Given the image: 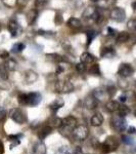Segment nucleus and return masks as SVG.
Listing matches in <instances>:
<instances>
[{
	"label": "nucleus",
	"instance_id": "aec40b11",
	"mask_svg": "<svg viewBox=\"0 0 136 154\" xmlns=\"http://www.w3.org/2000/svg\"><path fill=\"white\" fill-rule=\"evenodd\" d=\"M8 30H9V32H10L11 36L12 37H16L19 34V24L16 23V21L11 20V21L9 22V24H8Z\"/></svg>",
	"mask_w": 136,
	"mask_h": 154
},
{
	"label": "nucleus",
	"instance_id": "09e8293b",
	"mask_svg": "<svg viewBox=\"0 0 136 154\" xmlns=\"http://www.w3.org/2000/svg\"><path fill=\"white\" fill-rule=\"evenodd\" d=\"M119 100H120V102H122V103H125V102L127 101V96H126V95H122V96H120V98H119Z\"/></svg>",
	"mask_w": 136,
	"mask_h": 154
},
{
	"label": "nucleus",
	"instance_id": "c85d7f7f",
	"mask_svg": "<svg viewBox=\"0 0 136 154\" xmlns=\"http://www.w3.org/2000/svg\"><path fill=\"white\" fill-rule=\"evenodd\" d=\"M0 79L1 80H7L8 79V70L4 64L0 65Z\"/></svg>",
	"mask_w": 136,
	"mask_h": 154
},
{
	"label": "nucleus",
	"instance_id": "a211bd4d",
	"mask_svg": "<svg viewBox=\"0 0 136 154\" xmlns=\"http://www.w3.org/2000/svg\"><path fill=\"white\" fill-rule=\"evenodd\" d=\"M51 130H52V128L49 125L42 126L40 130L38 131V138L40 139V140H44L46 137H48L51 134Z\"/></svg>",
	"mask_w": 136,
	"mask_h": 154
},
{
	"label": "nucleus",
	"instance_id": "4be33fe9",
	"mask_svg": "<svg viewBox=\"0 0 136 154\" xmlns=\"http://www.w3.org/2000/svg\"><path fill=\"white\" fill-rule=\"evenodd\" d=\"M4 66L6 67L8 71H14V70H16V68H18V62H16L14 59L7 58L5 63H4Z\"/></svg>",
	"mask_w": 136,
	"mask_h": 154
},
{
	"label": "nucleus",
	"instance_id": "ddd939ff",
	"mask_svg": "<svg viewBox=\"0 0 136 154\" xmlns=\"http://www.w3.org/2000/svg\"><path fill=\"white\" fill-rule=\"evenodd\" d=\"M33 154H46V146L42 141H39L33 146Z\"/></svg>",
	"mask_w": 136,
	"mask_h": 154
},
{
	"label": "nucleus",
	"instance_id": "f704fd0d",
	"mask_svg": "<svg viewBox=\"0 0 136 154\" xmlns=\"http://www.w3.org/2000/svg\"><path fill=\"white\" fill-rule=\"evenodd\" d=\"M48 3V0H35V8L41 9Z\"/></svg>",
	"mask_w": 136,
	"mask_h": 154
},
{
	"label": "nucleus",
	"instance_id": "4468645a",
	"mask_svg": "<svg viewBox=\"0 0 136 154\" xmlns=\"http://www.w3.org/2000/svg\"><path fill=\"white\" fill-rule=\"evenodd\" d=\"M37 79H38V75H37L36 72L33 70H28L26 72V74H25V81L29 84L34 83Z\"/></svg>",
	"mask_w": 136,
	"mask_h": 154
},
{
	"label": "nucleus",
	"instance_id": "cd10ccee",
	"mask_svg": "<svg viewBox=\"0 0 136 154\" xmlns=\"http://www.w3.org/2000/svg\"><path fill=\"white\" fill-rule=\"evenodd\" d=\"M88 72L91 74V75H94V76H100L101 75V72H100V69H99L98 64H93V65L89 68Z\"/></svg>",
	"mask_w": 136,
	"mask_h": 154
},
{
	"label": "nucleus",
	"instance_id": "9d476101",
	"mask_svg": "<svg viewBox=\"0 0 136 154\" xmlns=\"http://www.w3.org/2000/svg\"><path fill=\"white\" fill-rule=\"evenodd\" d=\"M84 106H85V108L89 109V110H93V109H95L98 106V100L93 96V94H90L84 100Z\"/></svg>",
	"mask_w": 136,
	"mask_h": 154
},
{
	"label": "nucleus",
	"instance_id": "58836bf2",
	"mask_svg": "<svg viewBox=\"0 0 136 154\" xmlns=\"http://www.w3.org/2000/svg\"><path fill=\"white\" fill-rule=\"evenodd\" d=\"M7 116V111L5 110V108L3 107H0V121H3Z\"/></svg>",
	"mask_w": 136,
	"mask_h": 154
},
{
	"label": "nucleus",
	"instance_id": "6ab92c4d",
	"mask_svg": "<svg viewBox=\"0 0 136 154\" xmlns=\"http://www.w3.org/2000/svg\"><path fill=\"white\" fill-rule=\"evenodd\" d=\"M120 108V104L119 102L117 101H114V100H111L108 101L107 104H105V109L108 111V112H117Z\"/></svg>",
	"mask_w": 136,
	"mask_h": 154
},
{
	"label": "nucleus",
	"instance_id": "c03bdc74",
	"mask_svg": "<svg viewBox=\"0 0 136 154\" xmlns=\"http://www.w3.org/2000/svg\"><path fill=\"white\" fill-rule=\"evenodd\" d=\"M61 22H63V18H61V16H59V14H55V23L56 24H61Z\"/></svg>",
	"mask_w": 136,
	"mask_h": 154
},
{
	"label": "nucleus",
	"instance_id": "1a4fd4ad",
	"mask_svg": "<svg viewBox=\"0 0 136 154\" xmlns=\"http://www.w3.org/2000/svg\"><path fill=\"white\" fill-rule=\"evenodd\" d=\"M134 73V69L133 67L128 63H123L121 64L120 67H119L118 70V74L123 78H127V77L132 76V74Z\"/></svg>",
	"mask_w": 136,
	"mask_h": 154
},
{
	"label": "nucleus",
	"instance_id": "dca6fc26",
	"mask_svg": "<svg viewBox=\"0 0 136 154\" xmlns=\"http://www.w3.org/2000/svg\"><path fill=\"white\" fill-rule=\"evenodd\" d=\"M63 125V119L56 117V116H52L48 119V125L51 128H59Z\"/></svg>",
	"mask_w": 136,
	"mask_h": 154
},
{
	"label": "nucleus",
	"instance_id": "3c124183",
	"mask_svg": "<svg viewBox=\"0 0 136 154\" xmlns=\"http://www.w3.org/2000/svg\"><path fill=\"white\" fill-rule=\"evenodd\" d=\"M105 1H107V2H108V4H113V3H114V2H115V1H116V0H105Z\"/></svg>",
	"mask_w": 136,
	"mask_h": 154
},
{
	"label": "nucleus",
	"instance_id": "de8ad7c7",
	"mask_svg": "<svg viewBox=\"0 0 136 154\" xmlns=\"http://www.w3.org/2000/svg\"><path fill=\"white\" fill-rule=\"evenodd\" d=\"M74 154H83V151L81 147H76L75 151H74Z\"/></svg>",
	"mask_w": 136,
	"mask_h": 154
},
{
	"label": "nucleus",
	"instance_id": "a19ab883",
	"mask_svg": "<svg viewBox=\"0 0 136 154\" xmlns=\"http://www.w3.org/2000/svg\"><path fill=\"white\" fill-rule=\"evenodd\" d=\"M128 28L136 30V21L135 20H131V21L128 22Z\"/></svg>",
	"mask_w": 136,
	"mask_h": 154
},
{
	"label": "nucleus",
	"instance_id": "79ce46f5",
	"mask_svg": "<svg viewBox=\"0 0 136 154\" xmlns=\"http://www.w3.org/2000/svg\"><path fill=\"white\" fill-rule=\"evenodd\" d=\"M27 3H28V0H16V4H18L19 7L25 6Z\"/></svg>",
	"mask_w": 136,
	"mask_h": 154
},
{
	"label": "nucleus",
	"instance_id": "393cba45",
	"mask_svg": "<svg viewBox=\"0 0 136 154\" xmlns=\"http://www.w3.org/2000/svg\"><path fill=\"white\" fill-rule=\"evenodd\" d=\"M130 38V34L127 33V32H121L117 35V38H116V41L117 43H125L129 40Z\"/></svg>",
	"mask_w": 136,
	"mask_h": 154
},
{
	"label": "nucleus",
	"instance_id": "f257e3e1",
	"mask_svg": "<svg viewBox=\"0 0 136 154\" xmlns=\"http://www.w3.org/2000/svg\"><path fill=\"white\" fill-rule=\"evenodd\" d=\"M83 20L86 22H90V23H98L99 19H101V16L98 12V9L94 6H88L85 8V11L82 14Z\"/></svg>",
	"mask_w": 136,
	"mask_h": 154
},
{
	"label": "nucleus",
	"instance_id": "72a5a7b5",
	"mask_svg": "<svg viewBox=\"0 0 136 154\" xmlns=\"http://www.w3.org/2000/svg\"><path fill=\"white\" fill-rule=\"evenodd\" d=\"M55 154H72V151L68 146H61L56 150Z\"/></svg>",
	"mask_w": 136,
	"mask_h": 154
},
{
	"label": "nucleus",
	"instance_id": "7ed1b4c3",
	"mask_svg": "<svg viewBox=\"0 0 136 154\" xmlns=\"http://www.w3.org/2000/svg\"><path fill=\"white\" fill-rule=\"evenodd\" d=\"M88 134H89L88 128L84 125H76V128H74L73 131H72L73 138L77 141H84L88 137Z\"/></svg>",
	"mask_w": 136,
	"mask_h": 154
},
{
	"label": "nucleus",
	"instance_id": "4c0bfd02",
	"mask_svg": "<svg viewBox=\"0 0 136 154\" xmlns=\"http://www.w3.org/2000/svg\"><path fill=\"white\" fill-rule=\"evenodd\" d=\"M107 93H108V97H110V98H112V97L115 95V93H116V88L114 85L108 86V88H107Z\"/></svg>",
	"mask_w": 136,
	"mask_h": 154
},
{
	"label": "nucleus",
	"instance_id": "7c9ffc66",
	"mask_svg": "<svg viewBox=\"0 0 136 154\" xmlns=\"http://www.w3.org/2000/svg\"><path fill=\"white\" fill-rule=\"evenodd\" d=\"M18 101H19V105L28 106V94H21V95H19Z\"/></svg>",
	"mask_w": 136,
	"mask_h": 154
},
{
	"label": "nucleus",
	"instance_id": "49530a36",
	"mask_svg": "<svg viewBox=\"0 0 136 154\" xmlns=\"http://www.w3.org/2000/svg\"><path fill=\"white\" fill-rule=\"evenodd\" d=\"M128 133L130 135H134V134H136V128L134 126H130V128H128Z\"/></svg>",
	"mask_w": 136,
	"mask_h": 154
},
{
	"label": "nucleus",
	"instance_id": "9b49d317",
	"mask_svg": "<svg viewBox=\"0 0 136 154\" xmlns=\"http://www.w3.org/2000/svg\"><path fill=\"white\" fill-rule=\"evenodd\" d=\"M42 100V96L39 93H30L28 94V105L29 106H37L40 104Z\"/></svg>",
	"mask_w": 136,
	"mask_h": 154
},
{
	"label": "nucleus",
	"instance_id": "412c9836",
	"mask_svg": "<svg viewBox=\"0 0 136 154\" xmlns=\"http://www.w3.org/2000/svg\"><path fill=\"white\" fill-rule=\"evenodd\" d=\"M64 105H65V101H64L63 99H56V100H54L52 103L49 105V108H50V110L52 111V112H56V111H58V109H61Z\"/></svg>",
	"mask_w": 136,
	"mask_h": 154
},
{
	"label": "nucleus",
	"instance_id": "473e14b6",
	"mask_svg": "<svg viewBox=\"0 0 136 154\" xmlns=\"http://www.w3.org/2000/svg\"><path fill=\"white\" fill-rule=\"evenodd\" d=\"M76 70H77L78 73H80V74L85 73L86 70H87V67H86V64H85V63H83V62H80V63H78L77 65H76Z\"/></svg>",
	"mask_w": 136,
	"mask_h": 154
},
{
	"label": "nucleus",
	"instance_id": "37998d69",
	"mask_svg": "<svg viewBox=\"0 0 136 154\" xmlns=\"http://www.w3.org/2000/svg\"><path fill=\"white\" fill-rule=\"evenodd\" d=\"M21 135H10L8 136V139L10 141H19V138H21Z\"/></svg>",
	"mask_w": 136,
	"mask_h": 154
},
{
	"label": "nucleus",
	"instance_id": "a18cd8bd",
	"mask_svg": "<svg viewBox=\"0 0 136 154\" xmlns=\"http://www.w3.org/2000/svg\"><path fill=\"white\" fill-rule=\"evenodd\" d=\"M108 35L110 36H115L116 33H117V31L112 29V28H108Z\"/></svg>",
	"mask_w": 136,
	"mask_h": 154
},
{
	"label": "nucleus",
	"instance_id": "5fc2aeb1",
	"mask_svg": "<svg viewBox=\"0 0 136 154\" xmlns=\"http://www.w3.org/2000/svg\"><path fill=\"white\" fill-rule=\"evenodd\" d=\"M0 31H1V24H0Z\"/></svg>",
	"mask_w": 136,
	"mask_h": 154
},
{
	"label": "nucleus",
	"instance_id": "c9c22d12",
	"mask_svg": "<svg viewBox=\"0 0 136 154\" xmlns=\"http://www.w3.org/2000/svg\"><path fill=\"white\" fill-rule=\"evenodd\" d=\"M98 35V33L96 31H94V30H91V31H88L87 33V38H88V44H90L91 42H92L93 39L95 38L96 36Z\"/></svg>",
	"mask_w": 136,
	"mask_h": 154
},
{
	"label": "nucleus",
	"instance_id": "c756f323",
	"mask_svg": "<svg viewBox=\"0 0 136 154\" xmlns=\"http://www.w3.org/2000/svg\"><path fill=\"white\" fill-rule=\"evenodd\" d=\"M25 48H26V45H25L24 43H22V42H18V43H16L13 46H12L11 51L14 54H19L24 51Z\"/></svg>",
	"mask_w": 136,
	"mask_h": 154
},
{
	"label": "nucleus",
	"instance_id": "b1692460",
	"mask_svg": "<svg viewBox=\"0 0 136 154\" xmlns=\"http://www.w3.org/2000/svg\"><path fill=\"white\" fill-rule=\"evenodd\" d=\"M92 94H93V96H94L95 98L97 99V100H105V97L108 95L107 88L102 89V88H96Z\"/></svg>",
	"mask_w": 136,
	"mask_h": 154
},
{
	"label": "nucleus",
	"instance_id": "ea45409f",
	"mask_svg": "<svg viewBox=\"0 0 136 154\" xmlns=\"http://www.w3.org/2000/svg\"><path fill=\"white\" fill-rule=\"evenodd\" d=\"M9 56L8 51H5V49H0V58L2 59H7Z\"/></svg>",
	"mask_w": 136,
	"mask_h": 154
},
{
	"label": "nucleus",
	"instance_id": "864d4df0",
	"mask_svg": "<svg viewBox=\"0 0 136 154\" xmlns=\"http://www.w3.org/2000/svg\"><path fill=\"white\" fill-rule=\"evenodd\" d=\"M91 1H93V2H96V1H98V0H91Z\"/></svg>",
	"mask_w": 136,
	"mask_h": 154
},
{
	"label": "nucleus",
	"instance_id": "0eeeda50",
	"mask_svg": "<svg viewBox=\"0 0 136 154\" xmlns=\"http://www.w3.org/2000/svg\"><path fill=\"white\" fill-rule=\"evenodd\" d=\"M118 146H119L118 139L116 137H108L107 140L105 141V143L101 145V148H102V152L107 154L112 152V151H115Z\"/></svg>",
	"mask_w": 136,
	"mask_h": 154
},
{
	"label": "nucleus",
	"instance_id": "2f4dec72",
	"mask_svg": "<svg viewBox=\"0 0 136 154\" xmlns=\"http://www.w3.org/2000/svg\"><path fill=\"white\" fill-rule=\"evenodd\" d=\"M118 112H119V115H121V116H123V117H125L126 115H128V114L130 113V109L128 108L127 106L122 105V106H120V108H119Z\"/></svg>",
	"mask_w": 136,
	"mask_h": 154
},
{
	"label": "nucleus",
	"instance_id": "f03ea898",
	"mask_svg": "<svg viewBox=\"0 0 136 154\" xmlns=\"http://www.w3.org/2000/svg\"><path fill=\"white\" fill-rule=\"evenodd\" d=\"M111 126L115 131L122 133L127 128V121L125 120V118L121 115H114L112 119H111Z\"/></svg>",
	"mask_w": 136,
	"mask_h": 154
},
{
	"label": "nucleus",
	"instance_id": "bb28decb",
	"mask_svg": "<svg viewBox=\"0 0 136 154\" xmlns=\"http://www.w3.org/2000/svg\"><path fill=\"white\" fill-rule=\"evenodd\" d=\"M46 58H47L48 60H51V61L58 62V63L66 61V59L64 58L63 56H61V54H46Z\"/></svg>",
	"mask_w": 136,
	"mask_h": 154
},
{
	"label": "nucleus",
	"instance_id": "39448f33",
	"mask_svg": "<svg viewBox=\"0 0 136 154\" xmlns=\"http://www.w3.org/2000/svg\"><path fill=\"white\" fill-rule=\"evenodd\" d=\"M9 117H10L16 123H19V125H23L24 122L27 121L26 113H25L21 108H12L11 110L9 111Z\"/></svg>",
	"mask_w": 136,
	"mask_h": 154
},
{
	"label": "nucleus",
	"instance_id": "5701e85b",
	"mask_svg": "<svg viewBox=\"0 0 136 154\" xmlns=\"http://www.w3.org/2000/svg\"><path fill=\"white\" fill-rule=\"evenodd\" d=\"M37 17H38V11H37V9H31V11H29V12L27 14V20H28L29 25L35 23Z\"/></svg>",
	"mask_w": 136,
	"mask_h": 154
},
{
	"label": "nucleus",
	"instance_id": "20e7f679",
	"mask_svg": "<svg viewBox=\"0 0 136 154\" xmlns=\"http://www.w3.org/2000/svg\"><path fill=\"white\" fill-rule=\"evenodd\" d=\"M76 125H77V119L73 117V116H68L65 119H63V125L61 126V134H66V135L68 133L72 134V131L76 128Z\"/></svg>",
	"mask_w": 136,
	"mask_h": 154
},
{
	"label": "nucleus",
	"instance_id": "6e6552de",
	"mask_svg": "<svg viewBox=\"0 0 136 154\" xmlns=\"http://www.w3.org/2000/svg\"><path fill=\"white\" fill-rule=\"evenodd\" d=\"M110 17L116 22H123L126 19V12L122 7H114L110 12Z\"/></svg>",
	"mask_w": 136,
	"mask_h": 154
},
{
	"label": "nucleus",
	"instance_id": "6e6d98bb",
	"mask_svg": "<svg viewBox=\"0 0 136 154\" xmlns=\"http://www.w3.org/2000/svg\"><path fill=\"white\" fill-rule=\"evenodd\" d=\"M135 85H136V83H135Z\"/></svg>",
	"mask_w": 136,
	"mask_h": 154
},
{
	"label": "nucleus",
	"instance_id": "f8f14e48",
	"mask_svg": "<svg viewBox=\"0 0 136 154\" xmlns=\"http://www.w3.org/2000/svg\"><path fill=\"white\" fill-rule=\"evenodd\" d=\"M67 26L73 30H78L82 27V23H81V21L79 19L75 18V17H72L67 22Z\"/></svg>",
	"mask_w": 136,
	"mask_h": 154
},
{
	"label": "nucleus",
	"instance_id": "a878e982",
	"mask_svg": "<svg viewBox=\"0 0 136 154\" xmlns=\"http://www.w3.org/2000/svg\"><path fill=\"white\" fill-rule=\"evenodd\" d=\"M94 56L91 54L90 53H83L81 54V62L85 64H91L92 62H94Z\"/></svg>",
	"mask_w": 136,
	"mask_h": 154
},
{
	"label": "nucleus",
	"instance_id": "8fccbe9b",
	"mask_svg": "<svg viewBox=\"0 0 136 154\" xmlns=\"http://www.w3.org/2000/svg\"><path fill=\"white\" fill-rule=\"evenodd\" d=\"M4 152V149H3V144L0 141V154H3Z\"/></svg>",
	"mask_w": 136,
	"mask_h": 154
},
{
	"label": "nucleus",
	"instance_id": "e433bc0d",
	"mask_svg": "<svg viewBox=\"0 0 136 154\" xmlns=\"http://www.w3.org/2000/svg\"><path fill=\"white\" fill-rule=\"evenodd\" d=\"M122 142L125 143L126 145H132L133 140H132V138H130L129 136H122Z\"/></svg>",
	"mask_w": 136,
	"mask_h": 154
},
{
	"label": "nucleus",
	"instance_id": "f3484780",
	"mask_svg": "<svg viewBox=\"0 0 136 154\" xmlns=\"http://www.w3.org/2000/svg\"><path fill=\"white\" fill-rule=\"evenodd\" d=\"M116 51L113 48H103L100 51V56L101 58L105 59H112L115 57Z\"/></svg>",
	"mask_w": 136,
	"mask_h": 154
},
{
	"label": "nucleus",
	"instance_id": "2eb2a0df",
	"mask_svg": "<svg viewBox=\"0 0 136 154\" xmlns=\"http://www.w3.org/2000/svg\"><path fill=\"white\" fill-rule=\"evenodd\" d=\"M102 122H103V116L99 112L95 113L90 119V123L92 126H99L102 125Z\"/></svg>",
	"mask_w": 136,
	"mask_h": 154
},
{
	"label": "nucleus",
	"instance_id": "603ef678",
	"mask_svg": "<svg viewBox=\"0 0 136 154\" xmlns=\"http://www.w3.org/2000/svg\"><path fill=\"white\" fill-rule=\"evenodd\" d=\"M134 115H135V117H136V109H135V111H134Z\"/></svg>",
	"mask_w": 136,
	"mask_h": 154
},
{
	"label": "nucleus",
	"instance_id": "423d86ee",
	"mask_svg": "<svg viewBox=\"0 0 136 154\" xmlns=\"http://www.w3.org/2000/svg\"><path fill=\"white\" fill-rule=\"evenodd\" d=\"M54 88H55L56 93H58V94H69L74 91V85L70 81L58 80V81H56Z\"/></svg>",
	"mask_w": 136,
	"mask_h": 154
}]
</instances>
